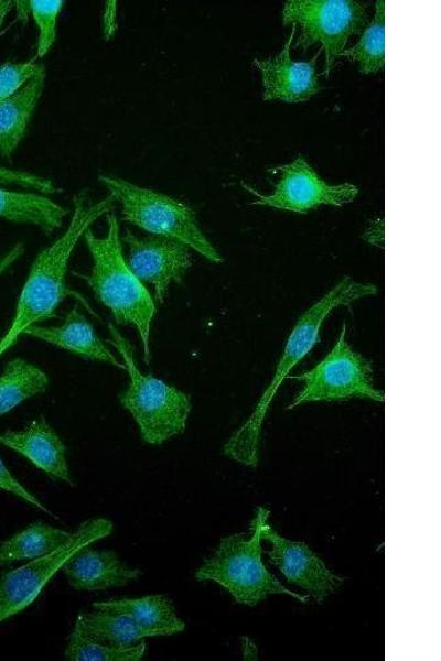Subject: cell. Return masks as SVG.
<instances>
[{"label":"cell","instance_id":"obj_1","mask_svg":"<svg viewBox=\"0 0 441 661\" xmlns=\"http://www.w3.org/2000/svg\"><path fill=\"white\" fill-rule=\"evenodd\" d=\"M114 206L115 201L109 195L95 203L89 199L86 191L74 196V210L67 229L41 250L31 264L11 323L0 338V358L28 328L55 315L60 304L71 294L66 274L76 245L85 231L97 219L111 212Z\"/></svg>","mask_w":441,"mask_h":661},{"label":"cell","instance_id":"obj_2","mask_svg":"<svg viewBox=\"0 0 441 661\" xmlns=\"http://www.w3.org/2000/svg\"><path fill=\"white\" fill-rule=\"evenodd\" d=\"M376 293V285L356 281L351 277H343L298 317L287 337L282 355L268 387L249 418L225 443L224 454L226 456L247 466L257 465L262 424L270 404L281 383L289 378V372L319 343L324 321L334 310L351 305L361 299L374 296Z\"/></svg>","mask_w":441,"mask_h":661},{"label":"cell","instance_id":"obj_3","mask_svg":"<svg viewBox=\"0 0 441 661\" xmlns=\"http://www.w3.org/2000/svg\"><path fill=\"white\" fill-rule=\"evenodd\" d=\"M105 236H96L88 228L83 238L93 264L80 275L97 300L120 325H131L139 334L144 362L151 359L150 335L157 304L146 285L130 270L122 250L119 223L111 210L105 215Z\"/></svg>","mask_w":441,"mask_h":661},{"label":"cell","instance_id":"obj_4","mask_svg":"<svg viewBox=\"0 0 441 661\" xmlns=\"http://www.w3.org/2000/svg\"><path fill=\"white\" fill-rule=\"evenodd\" d=\"M109 343L116 348L128 373L127 388L119 402L138 425L142 441L161 445L185 431L192 410L191 397L137 366L133 347L112 324L108 323Z\"/></svg>","mask_w":441,"mask_h":661},{"label":"cell","instance_id":"obj_5","mask_svg":"<svg viewBox=\"0 0 441 661\" xmlns=\"http://www.w3.org/2000/svg\"><path fill=\"white\" fill-rule=\"evenodd\" d=\"M269 511L259 507L250 527V537L235 533L223 538L214 551L195 572L200 582L211 581L239 604L256 606L269 595L281 594L306 604L309 595H300L284 587L262 562L261 525Z\"/></svg>","mask_w":441,"mask_h":661},{"label":"cell","instance_id":"obj_6","mask_svg":"<svg viewBox=\"0 0 441 661\" xmlns=\"http://www.w3.org/2000/svg\"><path fill=\"white\" fill-rule=\"evenodd\" d=\"M98 181L119 203L125 221L150 235L176 239L213 263L224 261L185 203L114 175L101 174Z\"/></svg>","mask_w":441,"mask_h":661},{"label":"cell","instance_id":"obj_7","mask_svg":"<svg viewBox=\"0 0 441 661\" xmlns=\"http://www.w3.org/2000/svg\"><path fill=\"white\" fill-rule=\"evenodd\" d=\"M344 322L335 344L312 369L293 376L302 382L301 389L287 407L294 409L305 403L335 402L352 398L384 402V393L373 382L370 362L348 344Z\"/></svg>","mask_w":441,"mask_h":661},{"label":"cell","instance_id":"obj_8","mask_svg":"<svg viewBox=\"0 0 441 661\" xmlns=\"http://www.w3.org/2000/svg\"><path fill=\"white\" fill-rule=\"evenodd\" d=\"M283 25H294L300 35L294 47L321 45L323 75L329 76L351 36L368 23L363 4L354 0H289L282 9Z\"/></svg>","mask_w":441,"mask_h":661},{"label":"cell","instance_id":"obj_9","mask_svg":"<svg viewBox=\"0 0 441 661\" xmlns=\"http://www.w3.org/2000/svg\"><path fill=\"white\" fill-rule=\"evenodd\" d=\"M112 529L114 524L109 519L86 520L54 551L3 573L0 576V624L33 604L51 578L75 553L109 537Z\"/></svg>","mask_w":441,"mask_h":661},{"label":"cell","instance_id":"obj_10","mask_svg":"<svg viewBox=\"0 0 441 661\" xmlns=\"http://www.w3.org/2000/svg\"><path fill=\"white\" fill-rule=\"evenodd\" d=\"M271 171L278 174L271 194H260L241 183L244 188L256 197L252 205L306 214L321 205L341 207L353 202L358 195V187L352 183H326L301 154L292 162Z\"/></svg>","mask_w":441,"mask_h":661},{"label":"cell","instance_id":"obj_11","mask_svg":"<svg viewBox=\"0 0 441 661\" xmlns=\"http://www.w3.org/2000/svg\"><path fill=\"white\" fill-rule=\"evenodd\" d=\"M126 261L133 274L152 286L155 304H163L171 283H182L192 266L191 249L183 242L154 235L136 236L126 229Z\"/></svg>","mask_w":441,"mask_h":661},{"label":"cell","instance_id":"obj_12","mask_svg":"<svg viewBox=\"0 0 441 661\" xmlns=\"http://www.w3.org/2000/svg\"><path fill=\"white\" fill-rule=\"evenodd\" d=\"M261 539L271 545L267 552L270 563L290 584L304 589L318 604L342 584L343 578L331 572L304 542L279 535L267 520L261 525Z\"/></svg>","mask_w":441,"mask_h":661},{"label":"cell","instance_id":"obj_13","mask_svg":"<svg viewBox=\"0 0 441 661\" xmlns=\"http://www.w3.org/2000/svg\"><path fill=\"white\" fill-rule=\"evenodd\" d=\"M295 32L297 29L292 25L289 37L277 55L266 59H254V65L261 76L265 101L303 102L320 90L315 63L322 51L319 50L308 62L293 61L290 51Z\"/></svg>","mask_w":441,"mask_h":661},{"label":"cell","instance_id":"obj_14","mask_svg":"<svg viewBox=\"0 0 441 661\" xmlns=\"http://www.w3.org/2000/svg\"><path fill=\"white\" fill-rule=\"evenodd\" d=\"M0 444L17 452L53 480L74 486L66 457V446L43 416L23 430L0 432Z\"/></svg>","mask_w":441,"mask_h":661},{"label":"cell","instance_id":"obj_15","mask_svg":"<svg viewBox=\"0 0 441 661\" xmlns=\"http://www.w3.org/2000/svg\"><path fill=\"white\" fill-rule=\"evenodd\" d=\"M69 586L76 590L96 592L122 587L142 574L129 566L111 550L87 545L75 553L62 567Z\"/></svg>","mask_w":441,"mask_h":661},{"label":"cell","instance_id":"obj_16","mask_svg":"<svg viewBox=\"0 0 441 661\" xmlns=\"http://www.w3.org/2000/svg\"><path fill=\"white\" fill-rule=\"evenodd\" d=\"M23 336L40 339L77 357L125 370L122 360L104 344L93 324L77 306H74L65 315L62 324L56 326L33 325L24 332Z\"/></svg>","mask_w":441,"mask_h":661},{"label":"cell","instance_id":"obj_17","mask_svg":"<svg viewBox=\"0 0 441 661\" xmlns=\"http://www.w3.org/2000/svg\"><path fill=\"white\" fill-rule=\"evenodd\" d=\"M45 67L42 63L34 74L10 97L0 104V155L10 159L22 139L43 94Z\"/></svg>","mask_w":441,"mask_h":661},{"label":"cell","instance_id":"obj_18","mask_svg":"<svg viewBox=\"0 0 441 661\" xmlns=\"http://www.w3.org/2000/svg\"><path fill=\"white\" fill-rule=\"evenodd\" d=\"M93 608L121 614L154 637L172 636L185 629L172 600L162 594L94 602Z\"/></svg>","mask_w":441,"mask_h":661},{"label":"cell","instance_id":"obj_19","mask_svg":"<svg viewBox=\"0 0 441 661\" xmlns=\"http://www.w3.org/2000/svg\"><path fill=\"white\" fill-rule=\"evenodd\" d=\"M67 210L46 196L0 187V218L33 225L46 235L60 229Z\"/></svg>","mask_w":441,"mask_h":661},{"label":"cell","instance_id":"obj_20","mask_svg":"<svg viewBox=\"0 0 441 661\" xmlns=\"http://www.w3.org/2000/svg\"><path fill=\"white\" fill-rule=\"evenodd\" d=\"M82 635L115 647H130L154 637L130 618L111 611H82L74 625Z\"/></svg>","mask_w":441,"mask_h":661},{"label":"cell","instance_id":"obj_21","mask_svg":"<svg viewBox=\"0 0 441 661\" xmlns=\"http://www.w3.org/2000/svg\"><path fill=\"white\" fill-rule=\"evenodd\" d=\"M72 532L34 522L0 543V566L43 556L61 546Z\"/></svg>","mask_w":441,"mask_h":661},{"label":"cell","instance_id":"obj_22","mask_svg":"<svg viewBox=\"0 0 441 661\" xmlns=\"http://www.w3.org/2000/svg\"><path fill=\"white\" fill-rule=\"evenodd\" d=\"M49 382L47 375L36 365L20 357L11 359L0 375V416L43 393Z\"/></svg>","mask_w":441,"mask_h":661},{"label":"cell","instance_id":"obj_23","mask_svg":"<svg viewBox=\"0 0 441 661\" xmlns=\"http://www.w3.org/2000/svg\"><path fill=\"white\" fill-rule=\"evenodd\" d=\"M341 56L357 64L362 74L368 75L381 71L385 66V2L376 1L372 21L363 30L358 42L345 48Z\"/></svg>","mask_w":441,"mask_h":661},{"label":"cell","instance_id":"obj_24","mask_svg":"<svg viewBox=\"0 0 441 661\" xmlns=\"http://www.w3.org/2000/svg\"><path fill=\"white\" fill-rule=\"evenodd\" d=\"M147 649L146 641L130 647L106 644L82 635L74 626L64 655L71 661H139L143 659Z\"/></svg>","mask_w":441,"mask_h":661},{"label":"cell","instance_id":"obj_25","mask_svg":"<svg viewBox=\"0 0 441 661\" xmlns=\"http://www.w3.org/2000/svg\"><path fill=\"white\" fill-rule=\"evenodd\" d=\"M30 14L37 26L36 58L45 56L52 48L57 34V18L63 0H31Z\"/></svg>","mask_w":441,"mask_h":661},{"label":"cell","instance_id":"obj_26","mask_svg":"<svg viewBox=\"0 0 441 661\" xmlns=\"http://www.w3.org/2000/svg\"><path fill=\"white\" fill-rule=\"evenodd\" d=\"M36 57L26 62L0 65V104L15 93L36 71Z\"/></svg>","mask_w":441,"mask_h":661},{"label":"cell","instance_id":"obj_27","mask_svg":"<svg viewBox=\"0 0 441 661\" xmlns=\"http://www.w3.org/2000/svg\"><path fill=\"white\" fill-rule=\"evenodd\" d=\"M0 183L33 188L43 194H54L61 192V189L57 188L50 180L30 174L28 172L13 171L3 166H0Z\"/></svg>","mask_w":441,"mask_h":661},{"label":"cell","instance_id":"obj_28","mask_svg":"<svg viewBox=\"0 0 441 661\" xmlns=\"http://www.w3.org/2000/svg\"><path fill=\"white\" fill-rule=\"evenodd\" d=\"M0 490L12 494L22 499L32 507L50 514L53 518L55 514L43 505L33 494H31L8 469L3 460L0 458Z\"/></svg>","mask_w":441,"mask_h":661},{"label":"cell","instance_id":"obj_29","mask_svg":"<svg viewBox=\"0 0 441 661\" xmlns=\"http://www.w3.org/2000/svg\"><path fill=\"white\" fill-rule=\"evenodd\" d=\"M24 253V245L17 242L0 256V277L7 272Z\"/></svg>","mask_w":441,"mask_h":661},{"label":"cell","instance_id":"obj_30","mask_svg":"<svg viewBox=\"0 0 441 661\" xmlns=\"http://www.w3.org/2000/svg\"><path fill=\"white\" fill-rule=\"evenodd\" d=\"M13 7H14V1L0 0V36L3 33L2 28H3L4 21Z\"/></svg>","mask_w":441,"mask_h":661},{"label":"cell","instance_id":"obj_31","mask_svg":"<svg viewBox=\"0 0 441 661\" xmlns=\"http://www.w3.org/2000/svg\"><path fill=\"white\" fill-rule=\"evenodd\" d=\"M17 17L21 22H26L30 14L29 1H14Z\"/></svg>","mask_w":441,"mask_h":661}]
</instances>
